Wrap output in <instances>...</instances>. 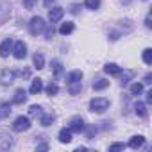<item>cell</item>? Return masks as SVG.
Returning <instances> with one entry per match:
<instances>
[{
  "instance_id": "obj_1",
  "label": "cell",
  "mask_w": 152,
  "mask_h": 152,
  "mask_svg": "<svg viewBox=\"0 0 152 152\" xmlns=\"http://www.w3.org/2000/svg\"><path fill=\"white\" fill-rule=\"evenodd\" d=\"M107 107H109V100L106 97H95L90 100V109L93 113H104Z\"/></svg>"
},
{
  "instance_id": "obj_2",
  "label": "cell",
  "mask_w": 152,
  "mask_h": 152,
  "mask_svg": "<svg viewBox=\"0 0 152 152\" xmlns=\"http://www.w3.org/2000/svg\"><path fill=\"white\" fill-rule=\"evenodd\" d=\"M29 29H31V34L38 36V34H41V32L47 29V23H45V20H43L41 16H34V18L31 20V23H29Z\"/></svg>"
},
{
  "instance_id": "obj_3",
  "label": "cell",
  "mask_w": 152,
  "mask_h": 152,
  "mask_svg": "<svg viewBox=\"0 0 152 152\" xmlns=\"http://www.w3.org/2000/svg\"><path fill=\"white\" fill-rule=\"evenodd\" d=\"M29 129H31L29 116H18L13 124V131H16V132H23V131H29Z\"/></svg>"
},
{
  "instance_id": "obj_4",
  "label": "cell",
  "mask_w": 152,
  "mask_h": 152,
  "mask_svg": "<svg viewBox=\"0 0 152 152\" xmlns=\"http://www.w3.org/2000/svg\"><path fill=\"white\" fill-rule=\"evenodd\" d=\"M15 72L13 70H9V68H4L2 72H0V84L2 86H9L13 81H15Z\"/></svg>"
},
{
  "instance_id": "obj_5",
  "label": "cell",
  "mask_w": 152,
  "mask_h": 152,
  "mask_svg": "<svg viewBox=\"0 0 152 152\" xmlns=\"http://www.w3.org/2000/svg\"><path fill=\"white\" fill-rule=\"evenodd\" d=\"M13 56H15L16 59H23V57L27 56V45H25L23 41L13 43Z\"/></svg>"
},
{
  "instance_id": "obj_6",
  "label": "cell",
  "mask_w": 152,
  "mask_h": 152,
  "mask_svg": "<svg viewBox=\"0 0 152 152\" xmlns=\"http://www.w3.org/2000/svg\"><path fill=\"white\" fill-rule=\"evenodd\" d=\"M70 131L72 132H83L84 131V120L81 116H73L70 120Z\"/></svg>"
},
{
  "instance_id": "obj_7",
  "label": "cell",
  "mask_w": 152,
  "mask_h": 152,
  "mask_svg": "<svg viewBox=\"0 0 152 152\" xmlns=\"http://www.w3.org/2000/svg\"><path fill=\"white\" fill-rule=\"evenodd\" d=\"M63 15H64V9H63V7H52L50 13H48V20H50L52 23H57V22L63 18Z\"/></svg>"
},
{
  "instance_id": "obj_8",
  "label": "cell",
  "mask_w": 152,
  "mask_h": 152,
  "mask_svg": "<svg viewBox=\"0 0 152 152\" xmlns=\"http://www.w3.org/2000/svg\"><path fill=\"white\" fill-rule=\"evenodd\" d=\"M11 52H13V39L7 38V39L2 41V45H0V56H2V57H7Z\"/></svg>"
},
{
  "instance_id": "obj_9",
  "label": "cell",
  "mask_w": 152,
  "mask_h": 152,
  "mask_svg": "<svg viewBox=\"0 0 152 152\" xmlns=\"http://www.w3.org/2000/svg\"><path fill=\"white\" fill-rule=\"evenodd\" d=\"M83 79V72L81 70H73V72H70L68 75H66V83L70 84V83H79Z\"/></svg>"
},
{
  "instance_id": "obj_10",
  "label": "cell",
  "mask_w": 152,
  "mask_h": 152,
  "mask_svg": "<svg viewBox=\"0 0 152 152\" xmlns=\"http://www.w3.org/2000/svg\"><path fill=\"white\" fill-rule=\"evenodd\" d=\"M143 143H145V138L143 136H132L131 141H129V147L134 148V150H138L140 147H143Z\"/></svg>"
},
{
  "instance_id": "obj_11",
  "label": "cell",
  "mask_w": 152,
  "mask_h": 152,
  "mask_svg": "<svg viewBox=\"0 0 152 152\" xmlns=\"http://www.w3.org/2000/svg\"><path fill=\"white\" fill-rule=\"evenodd\" d=\"M32 61H34V68H38V70H41L45 66V57H43L41 52H36L34 57H32Z\"/></svg>"
},
{
  "instance_id": "obj_12",
  "label": "cell",
  "mask_w": 152,
  "mask_h": 152,
  "mask_svg": "<svg viewBox=\"0 0 152 152\" xmlns=\"http://www.w3.org/2000/svg\"><path fill=\"white\" fill-rule=\"evenodd\" d=\"M41 90H43V81H41V79H32V84H31V93H32V95H38Z\"/></svg>"
},
{
  "instance_id": "obj_13",
  "label": "cell",
  "mask_w": 152,
  "mask_h": 152,
  "mask_svg": "<svg viewBox=\"0 0 152 152\" xmlns=\"http://www.w3.org/2000/svg\"><path fill=\"white\" fill-rule=\"evenodd\" d=\"M59 141L61 143H70L72 141V131L70 129H61L59 131Z\"/></svg>"
},
{
  "instance_id": "obj_14",
  "label": "cell",
  "mask_w": 152,
  "mask_h": 152,
  "mask_svg": "<svg viewBox=\"0 0 152 152\" xmlns=\"http://www.w3.org/2000/svg\"><path fill=\"white\" fill-rule=\"evenodd\" d=\"M104 72H106V73H109V75H118L122 70H120V66H118V64L109 63V64H106V66H104Z\"/></svg>"
},
{
  "instance_id": "obj_15",
  "label": "cell",
  "mask_w": 152,
  "mask_h": 152,
  "mask_svg": "<svg viewBox=\"0 0 152 152\" xmlns=\"http://www.w3.org/2000/svg\"><path fill=\"white\" fill-rule=\"evenodd\" d=\"M25 100H27V93H25V90H18V91L15 93L13 104H23Z\"/></svg>"
},
{
  "instance_id": "obj_16",
  "label": "cell",
  "mask_w": 152,
  "mask_h": 152,
  "mask_svg": "<svg viewBox=\"0 0 152 152\" xmlns=\"http://www.w3.org/2000/svg\"><path fill=\"white\" fill-rule=\"evenodd\" d=\"M73 29H75V25H73L72 22H66V23H63V25L59 27V32H61L63 36H66V34L73 32Z\"/></svg>"
},
{
  "instance_id": "obj_17",
  "label": "cell",
  "mask_w": 152,
  "mask_h": 152,
  "mask_svg": "<svg viewBox=\"0 0 152 152\" xmlns=\"http://www.w3.org/2000/svg\"><path fill=\"white\" fill-rule=\"evenodd\" d=\"M118 75H120V79H122V84H127V83H129V81L134 77V72H132V70H125L124 73L120 72Z\"/></svg>"
},
{
  "instance_id": "obj_18",
  "label": "cell",
  "mask_w": 152,
  "mask_h": 152,
  "mask_svg": "<svg viewBox=\"0 0 152 152\" xmlns=\"http://www.w3.org/2000/svg\"><path fill=\"white\" fill-rule=\"evenodd\" d=\"M107 86H109V81H106V79H97V81L93 83V90H97V91L106 90Z\"/></svg>"
},
{
  "instance_id": "obj_19",
  "label": "cell",
  "mask_w": 152,
  "mask_h": 152,
  "mask_svg": "<svg viewBox=\"0 0 152 152\" xmlns=\"http://www.w3.org/2000/svg\"><path fill=\"white\" fill-rule=\"evenodd\" d=\"M134 109H136V115H138V116H141V118L147 116V106H145L143 102H136Z\"/></svg>"
},
{
  "instance_id": "obj_20",
  "label": "cell",
  "mask_w": 152,
  "mask_h": 152,
  "mask_svg": "<svg viewBox=\"0 0 152 152\" xmlns=\"http://www.w3.org/2000/svg\"><path fill=\"white\" fill-rule=\"evenodd\" d=\"M52 122H54V115H41L39 116V124L43 125V127H48V125H52Z\"/></svg>"
},
{
  "instance_id": "obj_21",
  "label": "cell",
  "mask_w": 152,
  "mask_h": 152,
  "mask_svg": "<svg viewBox=\"0 0 152 152\" xmlns=\"http://www.w3.org/2000/svg\"><path fill=\"white\" fill-rule=\"evenodd\" d=\"M81 90H83L81 81H79V83H70V88H68L70 95H77V93H81Z\"/></svg>"
},
{
  "instance_id": "obj_22",
  "label": "cell",
  "mask_w": 152,
  "mask_h": 152,
  "mask_svg": "<svg viewBox=\"0 0 152 152\" xmlns=\"http://www.w3.org/2000/svg\"><path fill=\"white\" fill-rule=\"evenodd\" d=\"M141 93H143V84L141 83L131 84V95H141Z\"/></svg>"
},
{
  "instance_id": "obj_23",
  "label": "cell",
  "mask_w": 152,
  "mask_h": 152,
  "mask_svg": "<svg viewBox=\"0 0 152 152\" xmlns=\"http://www.w3.org/2000/svg\"><path fill=\"white\" fill-rule=\"evenodd\" d=\"M29 115L31 116H41L43 115V107L41 106H31L29 107Z\"/></svg>"
},
{
  "instance_id": "obj_24",
  "label": "cell",
  "mask_w": 152,
  "mask_h": 152,
  "mask_svg": "<svg viewBox=\"0 0 152 152\" xmlns=\"http://www.w3.org/2000/svg\"><path fill=\"white\" fill-rule=\"evenodd\" d=\"M84 6L88 9H99L100 7V0H84Z\"/></svg>"
},
{
  "instance_id": "obj_25",
  "label": "cell",
  "mask_w": 152,
  "mask_h": 152,
  "mask_svg": "<svg viewBox=\"0 0 152 152\" xmlns=\"http://www.w3.org/2000/svg\"><path fill=\"white\" fill-rule=\"evenodd\" d=\"M52 72H54V75H59L61 72H63V64L59 63V61H52Z\"/></svg>"
},
{
  "instance_id": "obj_26",
  "label": "cell",
  "mask_w": 152,
  "mask_h": 152,
  "mask_svg": "<svg viewBox=\"0 0 152 152\" xmlns=\"http://www.w3.org/2000/svg\"><path fill=\"white\" fill-rule=\"evenodd\" d=\"M45 91H47V95H56V93L59 91V88H57V84H56V83H50V84L45 88Z\"/></svg>"
},
{
  "instance_id": "obj_27",
  "label": "cell",
  "mask_w": 152,
  "mask_h": 152,
  "mask_svg": "<svg viewBox=\"0 0 152 152\" xmlns=\"http://www.w3.org/2000/svg\"><path fill=\"white\" fill-rule=\"evenodd\" d=\"M143 61H145V64H150L152 63V50L150 48H145L143 50Z\"/></svg>"
},
{
  "instance_id": "obj_28",
  "label": "cell",
  "mask_w": 152,
  "mask_h": 152,
  "mask_svg": "<svg viewBox=\"0 0 152 152\" xmlns=\"http://www.w3.org/2000/svg\"><path fill=\"white\" fill-rule=\"evenodd\" d=\"M125 148V143H113L111 147H109V150L111 152H116V150H124Z\"/></svg>"
},
{
  "instance_id": "obj_29",
  "label": "cell",
  "mask_w": 152,
  "mask_h": 152,
  "mask_svg": "<svg viewBox=\"0 0 152 152\" xmlns=\"http://www.w3.org/2000/svg\"><path fill=\"white\" fill-rule=\"evenodd\" d=\"M34 4H36V0H23V7L25 9H32Z\"/></svg>"
},
{
  "instance_id": "obj_30",
  "label": "cell",
  "mask_w": 152,
  "mask_h": 152,
  "mask_svg": "<svg viewBox=\"0 0 152 152\" xmlns=\"http://www.w3.org/2000/svg\"><path fill=\"white\" fill-rule=\"evenodd\" d=\"M43 32H45V36H47V38H52V36H54V27H48V29H47V31H43Z\"/></svg>"
},
{
  "instance_id": "obj_31",
  "label": "cell",
  "mask_w": 152,
  "mask_h": 152,
  "mask_svg": "<svg viewBox=\"0 0 152 152\" xmlns=\"http://www.w3.org/2000/svg\"><path fill=\"white\" fill-rule=\"evenodd\" d=\"M145 25H147V29H150V27H152V23H150V15L145 18Z\"/></svg>"
},
{
  "instance_id": "obj_32",
  "label": "cell",
  "mask_w": 152,
  "mask_h": 152,
  "mask_svg": "<svg viewBox=\"0 0 152 152\" xmlns=\"http://www.w3.org/2000/svg\"><path fill=\"white\" fill-rule=\"evenodd\" d=\"M54 2H56V0H43V4H45L47 7H50V6H52Z\"/></svg>"
},
{
  "instance_id": "obj_33",
  "label": "cell",
  "mask_w": 152,
  "mask_h": 152,
  "mask_svg": "<svg viewBox=\"0 0 152 152\" xmlns=\"http://www.w3.org/2000/svg\"><path fill=\"white\" fill-rule=\"evenodd\" d=\"M150 102H152V91L147 93V104H150Z\"/></svg>"
},
{
  "instance_id": "obj_34",
  "label": "cell",
  "mask_w": 152,
  "mask_h": 152,
  "mask_svg": "<svg viewBox=\"0 0 152 152\" xmlns=\"http://www.w3.org/2000/svg\"><path fill=\"white\" fill-rule=\"evenodd\" d=\"M77 9H79V6H77V4H73V6H72V9H70V11H72V13H73V15H75V13H77Z\"/></svg>"
},
{
  "instance_id": "obj_35",
  "label": "cell",
  "mask_w": 152,
  "mask_h": 152,
  "mask_svg": "<svg viewBox=\"0 0 152 152\" xmlns=\"http://www.w3.org/2000/svg\"><path fill=\"white\" fill-rule=\"evenodd\" d=\"M150 79H152V75H150V73H147V75H145V83H147V84H148V83H152Z\"/></svg>"
},
{
  "instance_id": "obj_36",
  "label": "cell",
  "mask_w": 152,
  "mask_h": 152,
  "mask_svg": "<svg viewBox=\"0 0 152 152\" xmlns=\"http://www.w3.org/2000/svg\"><path fill=\"white\" fill-rule=\"evenodd\" d=\"M38 148H39V150H47V148H48V145H47V143H43V145H38Z\"/></svg>"
}]
</instances>
